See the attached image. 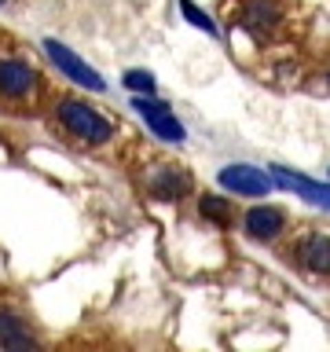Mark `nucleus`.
Listing matches in <instances>:
<instances>
[{
    "label": "nucleus",
    "mask_w": 330,
    "mask_h": 352,
    "mask_svg": "<svg viewBox=\"0 0 330 352\" xmlns=\"http://www.w3.org/2000/svg\"><path fill=\"white\" fill-rule=\"evenodd\" d=\"M180 11H184V19L191 22L195 30H202V33H209V37H217V26H213V19H209L202 8H195L191 0H180Z\"/></svg>",
    "instance_id": "f8f14e48"
},
{
    "label": "nucleus",
    "mask_w": 330,
    "mask_h": 352,
    "mask_svg": "<svg viewBox=\"0 0 330 352\" xmlns=\"http://www.w3.org/2000/svg\"><path fill=\"white\" fill-rule=\"evenodd\" d=\"M0 345H8V349H33V338H30V330L22 327L19 316L0 312Z\"/></svg>",
    "instance_id": "9d476101"
},
{
    "label": "nucleus",
    "mask_w": 330,
    "mask_h": 352,
    "mask_svg": "<svg viewBox=\"0 0 330 352\" xmlns=\"http://www.w3.org/2000/svg\"><path fill=\"white\" fill-rule=\"evenodd\" d=\"M121 81H125V88H129V92H136V96H143V92L154 96V74H147V70H129Z\"/></svg>",
    "instance_id": "ddd939ff"
},
{
    "label": "nucleus",
    "mask_w": 330,
    "mask_h": 352,
    "mask_svg": "<svg viewBox=\"0 0 330 352\" xmlns=\"http://www.w3.org/2000/svg\"><path fill=\"white\" fill-rule=\"evenodd\" d=\"M33 85H37V74H33V66L19 63V59H4V63H0V96L22 99V96L33 92Z\"/></svg>",
    "instance_id": "0eeeda50"
},
{
    "label": "nucleus",
    "mask_w": 330,
    "mask_h": 352,
    "mask_svg": "<svg viewBox=\"0 0 330 352\" xmlns=\"http://www.w3.org/2000/svg\"><path fill=\"white\" fill-rule=\"evenodd\" d=\"M0 4H4V0H0Z\"/></svg>",
    "instance_id": "2eb2a0df"
},
{
    "label": "nucleus",
    "mask_w": 330,
    "mask_h": 352,
    "mask_svg": "<svg viewBox=\"0 0 330 352\" xmlns=\"http://www.w3.org/2000/svg\"><path fill=\"white\" fill-rule=\"evenodd\" d=\"M283 228H286V217H283V209H275V206H253L246 213V231L261 242H272Z\"/></svg>",
    "instance_id": "6e6552de"
},
{
    "label": "nucleus",
    "mask_w": 330,
    "mask_h": 352,
    "mask_svg": "<svg viewBox=\"0 0 330 352\" xmlns=\"http://www.w3.org/2000/svg\"><path fill=\"white\" fill-rule=\"evenodd\" d=\"M44 52L52 55V63L59 66V70H63L66 77H70L74 85L88 88V92H103V88H107V81H103V77H99V74L92 70V66H88V63L81 59V55H77V52H70L66 44H59L55 37H48V41H44Z\"/></svg>",
    "instance_id": "7ed1b4c3"
},
{
    "label": "nucleus",
    "mask_w": 330,
    "mask_h": 352,
    "mask_svg": "<svg viewBox=\"0 0 330 352\" xmlns=\"http://www.w3.org/2000/svg\"><path fill=\"white\" fill-rule=\"evenodd\" d=\"M132 107H136V114L147 121V129H151L158 140H165V143H184L187 132H184V125L176 121V114H173L165 103H158V99H151V96H147V99L136 96V103H132Z\"/></svg>",
    "instance_id": "20e7f679"
},
{
    "label": "nucleus",
    "mask_w": 330,
    "mask_h": 352,
    "mask_svg": "<svg viewBox=\"0 0 330 352\" xmlns=\"http://www.w3.org/2000/svg\"><path fill=\"white\" fill-rule=\"evenodd\" d=\"M147 191L154 198H162V202H176L180 195L191 191V176H187V169H180V165H162V169L151 173Z\"/></svg>",
    "instance_id": "39448f33"
},
{
    "label": "nucleus",
    "mask_w": 330,
    "mask_h": 352,
    "mask_svg": "<svg viewBox=\"0 0 330 352\" xmlns=\"http://www.w3.org/2000/svg\"><path fill=\"white\" fill-rule=\"evenodd\" d=\"M272 180L279 184V187H286V191H297V195L305 198V202L330 209V184H316V180H308V176H301V173L279 169V165L272 169Z\"/></svg>",
    "instance_id": "423d86ee"
},
{
    "label": "nucleus",
    "mask_w": 330,
    "mask_h": 352,
    "mask_svg": "<svg viewBox=\"0 0 330 352\" xmlns=\"http://www.w3.org/2000/svg\"><path fill=\"white\" fill-rule=\"evenodd\" d=\"M55 114H59L63 129L70 132V136H77L81 143H92V147H99V143H107L114 136V125H110L96 107L81 103V99H63V103L55 107Z\"/></svg>",
    "instance_id": "f257e3e1"
},
{
    "label": "nucleus",
    "mask_w": 330,
    "mask_h": 352,
    "mask_svg": "<svg viewBox=\"0 0 330 352\" xmlns=\"http://www.w3.org/2000/svg\"><path fill=\"white\" fill-rule=\"evenodd\" d=\"M275 19H279V4H275V0H250V8H246V26H250L253 33L275 26Z\"/></svg>",
    "instance_id": "9b49d317"
},
{
    "label": "nucleus",
    "mask_w": 330,
    "mask_h": 352,
    "mask_svg": "<svg viewBox=\"0 0 330 352\" xmlns=\"http://www.w3.org/2000/svg\"><path fill=\"white\" fill-rule=\"evenodd\" d=\"M202 217H209V220H220V224H228V206H224V198H217V195H206L202 198Z\"/></svg>",
    "instance_id": "4468645a"
},
{
    "label": "nucleus",
    "mask_w": 330,
    "mask_h": 352,
    "mask_svg": "<svg viewBox=\"0 0 330 352\" xmlns=\"http://www.w3.org/2000/svg\"><path fill=\"white\" fill-rule=\"evenodd\" d=\"M217 180L224 191L231 195H246V198H264L272 191V176L257 169V165H246V162H235V165H224V169L217 173Z\"/></svg>",
    "instance_id": "f03ea898"
},
{
    "label": "nucleus",
    "mask_w": 330,
    "mask_h": 352,
    "mask_svg": "<svg viewBox=\"0 0 330 352\" xmlns=\"http://www.w3.org/2000/svg\"><path fill=\"white\" fill-rule=\"evenodd\" d=\"M301 261L312 272H327L330 275V239L327 235H308L301 246Z\"/></svg>",
    "instance_id": "1a4fd4ad"
}]
</instances>
